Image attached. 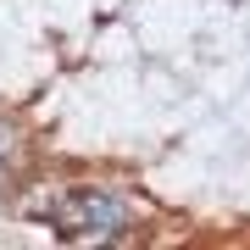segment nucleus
<instances>
[{
    "instance_id": "1",
    "label": "nucleus",
    "mask_w": 250,
    "mask_h": 250,
    "mask_svg": "<svg viewBox=\"0 0 250 250\" xmlns=\"http://www.w3.org/2000/svg\"><path fill=\"white\" fill-rule=\"evenodd\" d=\"M56 223H62L67 239H117L128 228V206H123V195L83 189V195H67L56 206Z\"/></svg>"
},
{
    "instance_id": "2",
    "label": "nucleus",
    "mask_w": 250,
    "mask_h": 250,
    "mask_svg": "<svg viewBox=\"0 0 250 250\" xmlns=\"http://www.w3.org/2000/svg\"><path fill=\"white\" fill-rule=\"evenodd\" d=\"M6 156H11V134L0 128V161H6Z\"/></svg>"
}]
</instances>
